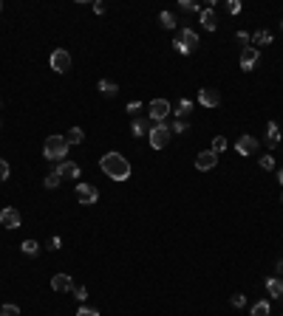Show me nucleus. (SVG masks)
Masks as SVG:
<instances>
[{
    "instance_id": "33",
    "label": "nucleus",
    "mask_w": 283,
    "mask_h": 316,
    "mask_svg": "<svg viewBox=\"0 0 283 316\" xmlns=\"http://www.w3.org/2000/svg\"><path fill=\"white\" fill-rule=\"evenodd\" d=\"M241 9H244L241 6V0H227V12L229 14H241Z\"/></svg>"
},
{
    "instance_id": "31",
    "label": "nucleus",
    "mask_w": 283,
    "mask_h": 316,
    "mask_svg": "<svg viewBox=\"0 0 283 316\" xmlns=\"http://www.w3.org/2000/svg\"><path fill=\"white\" fill-rule=\"evenodd\" d=\"M235 40H238V45H244V48H249V43H252V37L246 34V31H238V34H235Z\"/></svg>"
},
{
    "instance_id": "11",
    "label": "nucleus",
    "mask_w": 283,
    "mask_h": 316,
    "mask_svg": "<svg viewBox=\"0 0 283 316\" xmlns=\"http://www.w3.org/2000/svg\"><path fill=\"white\" fill-rule=\"evenodd\" d=\"M198 102H201L204 108H218V104H221V93H218L216 88H201V91H198Z\"/></svg>"
},
{
    "instance_id": "29",
    "label": "nucleus",
    "mask_w": 283,
    "mask_h": 316,
    "mask_svg": "<svg viewBox=\"0 0 283 316\" xmlns=\"http://www.w3.org/2000/svg\"><path fill=\"white\" fill-rule=\"evenodd\" d=\"M187 127H190V124H187V119H176V122H173V133H187Z\"/></svg>"
},
{
    "instance_id": "26",
    "label": "nucleus",
    "mask_w": 283,
    "mask_h": 316,
    "mask_svg": "<svg viewBox=\"0 0 283 316\" xmlns=\"http://www.w3.org/2000/svg\"><path fill=\"white\" fill-rule=\"evenodd\" d=\"M269 302H255L252 305V316H269Z\"/></svg>"
},
{
    "instance_id": "43",
    "label": "nucleus",
    "mask_w": 283,
    "mask_h": 316,
    "mask_svg": "<svg viewBox=\"0 0 283 316\" xmlns=\"http://www.w3.org/2000/svg\"><path fill=\"white\" fill-rule=\"evenodd\" d=\"M0 9H3V3H0Z\"/></svg>"
},
{
    "instance_id": "3",
    "label": "nucleus",
    "mask_w": 283,
    "mask_h": 316,
    "mask_svg": "<svg viewBox=\"0 0 283 316\" xmlns=\"http://www.w3.org/2000/svg\"><path fill=\"white\" fill-rule=\"evenodd\" d=\"M176 51L179 54H193V51L198 48V34L193 29H184V31H179V37H176Z\"/></svg>"
},
{
    "instance_id": "16",
    "label": "nucleus",
    "mask_w": 283,
    "mask_h": 316,
    "mask_svg": "<svg viewBox=\"0 0 283 316\" xmlns=\"http://www.w3.org/2000/svg\"><path fill=\"white\" fill-rule=\"evenodd\" d=\"M266 291H269L272 299H283V280L280 277H269L266 280Z\"/></svg>"
},
{
    "instance_id": "4",
    "label": "nucleus",
    "mask_w": 283,
    "mask_h": 316,
    "mask_svg": "<svg viewBox=\"0 0 283 316\" xmlns=\"http://www.w3.org/2000/svg\"><path fill=\"white\" fill-rule=\"evenodd\" d=\"M148 113H150V122L159 124V122H164L167 116H173V108L167 99H153V102L148 104Z\"/></svg>"
},
{
    "instance_id": "6",
    "label": "nucleus",
    "mask_w": 283,
    "mask_h": 316,
    "mask_svg": "<svg viewBox=\"0 0 283 316\" xmlns=\"http://www.w3.org/2000/svg\"><path fill=\"white\" fill-rule=\"evenodd\" d=\"M49 62H51V68H54L57 73H65L68 68H71V54H68L65 48H54L51 57H49Z\"/></svg>"
},
{
    "instance_id": "39",
    "label": "nucleus",
    "mask_w": 283,
    "mask_h": 316,
    "mask_svg": "<svg viewBox=\"0 0 283 316\" xmlns=\"http://www.w3.org/2000/svg\"><path fill=\"white\" fill-rule=\"evenodd\" d=\"M93 12H97V14H105V3H93Z\"/></svg>"
},
{
    "instance_id": "17",
    "label": "nucleus",
    "mask_w": 283,
    "mask_h": 316,
    "mask_svg": "<svg viewBox=\"0 0 283 316\" xmlns=\"http://www.w3.org/2000/svg\"><path fill=\"white\" fill-rule=\"evenodd\" d=\"M280 144V127H277V122H269V127H266V147H275Z\"/></svg>"
},
{
    "instance_id": "28",
    "label": "nucleus",
    "mask_w": 283,
    "mask_h": 316,
    "mask_svg": "<svg viewBox=\"0 0 283 316\" xmlns=\"http://www.w3.org/2000/svg\"><path fill=\"white\" fill-rule=\"evenodd\" d=\"M258 164H261V170L269 172V170H275V158H272V155H261V158H258Z\"/></svg>"
},
{
    "instance_id": "19",
    "label": "nucleus",
    "mask_w": 283,
    "mask_h": 316,
    "mask_svg": "<svg viewBox=\"0 0 283 316\" xmlns=\"http://www.w3.org/2000/svg\"><path fill=\"white\" fill-rule=\"evenodd\" d=\"M99 91H102V96H116L119 85H116V82H111V79H99Z\"/></svg>"
},
{
    "instance_id": "38",
    "label": "nucleus",
    "mask_w": 283,
    "mask_h": 316,
    "mask_svg": "<svg viewBox=\"0 0 283 316\" xmlns=\"http://www.w3.org/2000/svg\"><path fill=\"white\" fill-rule=\"evenodd\" d=\"M139 110H142L139 102H130V104H128V113H139Z\"/></svg>"
},
{
    "instance_id": "35",
    "label": "nucleus",
    "mask_w": 283,
    "mask_h": 316,
    "mask_svg": "<svg viewBox=\"0 0 283 316\" xmlns=\"http://www.w3.org/2000/svg\"><path fill=\"white\" fill-rule=\"evenodd\" d=\"M232 308H246V297H244V294H232Z\"/></svg>"
},
{
    "instance_id": "30",
    "label": "nucleus",
    "mask_w": 283,
    "mask_h": 316,
    "mask_svg": "<svg viewBox=\"0 0 283 316\" xmlns=\"http://www.w3.org/2000/svg\"><path fill=\"white\" fill-rule=\"evenodd\" d=\"M0 316H20V308L17 305H3V308H0Z\"/></svg>"
},
{
    "instance_id": "5",
    "label": "nucleus",
    "mask_w": 283,
    "mask_h": 316,
    "mask_svg": "<svg viewBox=\"0 0 283 316\" xmlns=\"http://www.w3.org/2000/svg\"><path fill=\"white\" fill-rule=\"evenodd\" d=\"M167 141H170V127H167V122H159L150 127V147L153 150H164Z\"/></svg>"
},
{
    "instance_id": "32",
    "label": "nucleus",
    "mask_w": 283,
    "mask_h": 316,
    "mask_svg": "<svg viewBox=\"0 0 283 316\" xmlns=\"http://www.w3.org/2000/svg\"><path fill=\"white\" fill-rule=\"evenodd\" d=\"M9 175H12V167H9L3 158H0V181H9Z\"/></svg>"
},
{
    "instance_id": "9",
    "label": "nucleus",
    "mask_w": 283,
    "mask_h": 316,
    "mask_svg": "<svg viewBox=\"0 0 283 316\" xmlns=\"http://www.w3.org/2000/svg\"><path fill=\"white\" fill-rule=\"evenodd\" d=\"M77 201H80V203H85V206L97 203V201H99L97 187H91V183H77Z\"/></svg>"
},
{
    "instance_id": "23",
    "label": "nucleus",
    "mask_w": 283,
    "mask_h": 316,
    "mask_svg": "<svg viewBox=\"0 0 283 316\" xmlns=\"http://www.w3.org/2000/svg\"><path fill=\"white\" fill-rule=\"evenodd\" d=\"M20 249H23V254L34 257L40 251V246H37V240H23V243H20Z\"/></svg>"
},
{
    "instance_id": "41",
    "label": "nucleus",
    "mask_w": 283,
    "mask_h": 316,
    "mask_svg": "<svg viewBox=\"0 0 283 316\" xmlns=\"http://www.w3.org/2000/svg\"><path fill=\"white\" fill-rule=\"evenodd\" d=\"M277 181H280V183H283V170H280V172H277Z\"/></svg>"
},
{
    "instance_id": "8",
    "label": "nucleus",
    "mask_w": 283,
    "mask_h": 316,
    "mask_svg": "<svg viewBox=\"0 0 283 316\" xmlns=\"http://www.w3.org/2000/svg\"><path fill=\"white\" fill-rule=\"evenodd\" d=\"M258 62H261V51L255 48V45H249V48L241 51V71H255Z\"/></svg>"
},
{
    "instance_id": "20",
    "label": "nucleus",
    "mask_w": 283,
    "mask_h": 316,
    "mask_svg": "<svg viewBox=\"0 0 283 316\" xmlns=\"http://www.w3.org/2000/svg\"><path fill=\"white\" fill-rule=\"evenodd\" d=\"M65 139H68V144H82V141H85V133H82V127H71L65 133Z\"/></svg>"
},
{
    "instance_id": "10",
    "label": "nucleus",
    "mask_w": 283,
    "mask_h": 316,
    "mask_svg": "<svg viewBox=\"0 0 283 316\" xmlns=\"http://www.w3.org/2000/svg\"><path fill=\"white\" fill-rule=\"evenodd\" d=\"M218 164V155L213 150H201L196 155V170H201V172H207V170H213V167Z\"/></svg>"
},
{
    "instance_id": "12",
    "label": "nucleus",
    "mask_w": 283,
    "mask_h": 316,
    "mask_svg": "<svg viewBox=\"0 0 283 316\" xmlns=\"http://www.w3.org/2000/svg\"><path fill=\"white\" fill-rule=\"evenodd\" d=\"M54 172H60V178H80V164H74V161H60V164L54 167Z\"/></svg>"
},
{
    "instance_id": "2",
    "label": "nucleus",
    "mask_w": 283,
    "mask_h": 316,
    "mask_svg": "<svg viewBox=\"0 0 283 316\" xmlns=\"http://www.w3.org/2000/svg\"><path fill=\"white\" fill-rule=\"evenodd\" d=\"M43 155L49 158V161H65V155H68V139L65 136H49L45 139V144H43Z\"/></svg>"
},
{
    "instance_id": "40",
    "label": "nucleus",
    "mask_w": 283,
    "mask_h": 316,
    "mask_svg": "<svg viewBox=\"0 0 283 316\" xmlns=\"http://www.w3.org/2000/svg\"><path fill=\"white\" fill-rule=\"evenodd\" d=\"M277 274H283V260H277Z\"/></svg>"
},
{
    "instance_id": "1",
    "label": "nucleus",
    "mask_w": 283,
    "mask_h": 316,
    "mask_svg": "<svg viewBox=\"0 0 283 316\" xmlns=\"http://www.w3.org/2000/svg\"><path fill=\"white\" fill-rule=\"evenodd\" d=\"M99 167L111 181H128L130 178V161L122 155V152H105L99 158Z\"/></svg>"
},
{
    "instance_id": "7",
    "label": "nucleus",
    "mask_w": 283,
    "mask_h": 316,
    "mask_svg": "<svg viewBox=\"0 0 283 316\" xmlns=\"http://www.w3.org/2000/svg\"><path fill=\"white\" fill-rule=\"evenodd\" d=\"M258 147H261V141L255 139V136H249V133H244L238 141H235V152H238V155H255Z\"/></svg>"
},
{
    "instance_id": "14",
    "label": "nucleus",
    "mask_w": 283,
    "mask_h": 316,
    "mask_svg": "<svg viewBox=\"0 0 283 316\" xmlns=\"http://www.w3.org/2000/svg\"><path fill=\"white\" fill-rule=\"evenodd\" d=\"M51 288H54V291H60V294H65V291H71V288H74V280H71L68 274H54V277H51Z\"/></svg>"
},
{
    "instance_id": "25",
    "label": "nucleus",
    "mask_w": 283,
    "mask_h": 316,
    "mask_svg": "<svg viewBox=\"0 0 283 316\" xmlns=\"http://www.w3.org/2000/svg\"><path fill=\"white\" fill-rule=\"evenodd\" d=\"M227 139H224V136H216V139H213V152H216V155H221L224 150H227Z\"/></svg>"
},
{
    "instance_id": "27",
    "label": "nucleus",
    "mask_w": 283,
    "mask_h": 316,
    "mask_svg": "<svg viewBox=\"0 0 283 316\" xmlns=\"http://www.w3.org/2000/svg\"><path fill=\"white\" fill-rule=\"evenodd\" d=\"M159 23L164 25V29H176V17H173L170 12H161L159 14Z\"/></svg>"
},
{
    "instance_id": "21",
    "label": "nucleus",
    "mask_w": 283,
    "mask_h": 316,
    "mask_svg": "<svg viewBox=\"0 0 283 316\" xmlns=\"http://www.w3.org/2000/svg\"><path fill=\"white\" fill-rule=\"evenodd\" d=\"M130 130H133V136H145V133L150 130V122H148V119H133Z\"/></svg>"
},
{
    "instance_id": "37",
    "label": "nucleus",
    "mask_w": 283,
    "mask_h": 316,
    "mask_svg": "<svg viewBox=\"0 0 283 316\" xmlns=\"http://www.w3.org/2000/svg\"><path fill=\"white\" fill-rule=\"evenodd\" d=\"M77 316H99L97 308H88V305H82L80 310H77Z\"/></svg>"
},
{
    "instance_id": "13",
    "label": "nucleus",
    "mask_w": 283,
    "mask_h": 316,
    "mask_svg": "<svg viewBox=\"0 0 283 316\" xmlns=\"http://www.w3.org/2000/svg\"><path fill=\"white\" fill-rule=\"evenodd\" d=\"M0 223L6 226V229H17V226H20V212H17V209H12V206H6L3 212H0Z\"/></svg>"
},
{
    "instance_id": "36",
    "label": "nucleus",
    "mask_w": 283,
    "mask_h": 316,
    "mask_svg": "<svg viewBox=\"0 0 283 316\" xmlns=\"http://www.w3.org/2000/svg\"><path fill=\"white\" fill-rule=\"evenodd\" d=\"M179 6L184 9V12H201V9H198V3H193V0H181Z\"/></svg>"
},
{
    "instance_id": "15",
    "label": "nucleus",
    "mask_w": 283,
    "mask_h": 316,
    "mask_svg": "<svg viewBox=\"0 0 283 316\" xmlns=\"http://www.w3.org/2000/svg\"><path fill=\"white\" fill-rule=\"evenodd\" d=\"M201 25L207 31H216L218 29V17H216V9H213V3H209V9H201Z\"/></svg>"
},
{
    "instance_id": "18",
    "label": "nucleus",
    "mask_w": 283,
    "mask_h": 316,
    "mask_svg": "<svg viewBox=\"0 0 283 316\" xmlns=\"http://www.w3.org/2000/svg\"><path fill=\"white\" fill-rule=\"evenodd\" d=\"M193 110V102L190 99H179V104H176V110H173V116L176 119H187V113Z\"/></svg>"
},
{
    "instance_id": "24",
    "label": "nucleus",
    "mask_w": 283,
    "mask_h": 316,
    "mask_svg": "<svg viewBox=\"0 0 283 316\" xmlns=\"http://www.w3.org/2000/svg\"><path fill=\"white\" fill-rule=\"evenodd\" d=\"M252 43H255V45H269V43H272V34H269V31H255Z\"/></svg>"
},
{
    "instance_id": "34",
    "label": "nucleus",
    "mask_w": 283,
    "mask_h": 316,
    "mask_svg": "<svg viewBox=\"0 0 283 316\" xmlns=\"http://www.w3.org/2000/svg\"><path fill=\"white\" fill-rule=\"evenodd\" d=\"M71 294H74L77 299H80V302H85V297H88V291H85V285H74L71 288Z\"/></svg>"
},
{
    "instance_id": "22",
    "label": "nucleus",
    "mask_w": 283,
    "mask_h": 316,
    "mask_svg": "<svg viewBox=\"0 0 283 316\" xmlns=\"http://www.w3.org/2000/svg\"><path fill=\"white\" fill-rule=\"evenodd\" d=\"M45 189H57V187H60V183H62V178H60V172H54V170H51L49 172V175H45Z\"/></svg>"
},
{
    "instance_id": "42",
    "label": "nucleus",
    "mask_w": 283,
    "mask_h": 316,
    "mask_svg": "<svg viewBox=\"0 0 283 316\" xmlns=\"http://www.w3.org/2000/svg\"><path fill=\"white\" fill-rule=\"evenodd\" d=\"M280 203H283V195H280Z\"/></svg>"
}]
</instances>
